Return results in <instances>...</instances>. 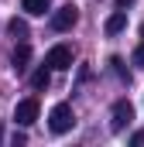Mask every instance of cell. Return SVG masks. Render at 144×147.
Segmentation results:
<instances>
[{
  "label": "cell",
  "instance_id": "obj_9",
  "mask_svg": "<svg viewBox=\"0 0 144 147\" xmlns=\"http://www.w3.org/2000/svg\"><path fill=\"white\" fill-rule=\"evenodd\" d=\"M7 31L17 38V41H24V38H28V21H21V17H10V21H7Z\"/></svg>",
  "mask_w": 144,
  "mask_h": 147
},
{
  "label": "cell",
  "instance_id": "obj_10",
  "mask_svg": "<svg viewBox=\"0 0 144 147\" xmlns=\"http://www.w3.org/2000/svg\"><path fill=\"white\" fill-rule=\"evenodd\" d=\"M24 10L35 14V17H41V14L48 10V0H24Z\"/></svg>",
  "mask_w": 144,
  "mask_h": 147
},
{
  "label": "cell",
  "instance_id": "obj_11",
  "mask_svg": "<svg viewBox=\"0 0 144 147\" xmlns=\"http://www.w3.org/2000/svg\"><path fill=\"white\" fill-rule=\"evenodd\" d=\"M110 65H113V72L120 75V79L127 75V69H124V58H117V55H113V58H110Z\"/></svg>",
  "mask_w": 144,
  "mask_h": 147
},
{
  "label": "cell",
  "instance_id": "obj_1",
  "mask_svg": "<svg viewBox=\"0 0 144 147\" xmlns=\"http://www.w3.org/2000/svg\"><path fill=\"white\" fill-rule=\"evenodd\" d=\"M72 127H75L72 106H69V103H55L52 113H48V130H52V134H69Z\"/></svg>",
  "mask_w": 144,
  "mask_h": 147
},
{
  "label": "cell",
  "instance_id": "obj_4",
  "mask_svg": "<svg viewBox=\"0 0 144 147\" xmlns=\"http://www.w3.org/2000/svg\"><path fill=\"white\" fill-rule=\"evenodd\" d=\"M130 120H134V106H130V99H117L113 110H110V130H124Z\"/></svg>",
  "mask_w": 144,
  "mask_h": 147
},
{
  "label": "cell",
  "instance_id": "obj_2",
  "mask_svg": "<svg viewBox=\"0 0 144 147\" xmlns=\"http://www.w3.org/2000/svg\"><path fill=\"white\" fill-rule=\"evenodd\" d=\"M72 62H75V55H72L69 45H55V48H48V55H45V65H52L55 72L72 69Z\"/></svg>",
  "mask_w": 144,
  "mask_h": 147
},
{
  "label": "cell",
  "instance_id": "obj_6",
  "mask_svg": "<svg viewBox=\"0 0 144 147\" xmlns=\"http://www.w3.org/2000/svg\"><path fill=\"white\" fill-rule=\"evenodd\" d=\"M28 62H31V48H28V45L21 41V45L14 48V55H10V69L21 75V72H28Z\"/></svg>",
  "mask_w": 144,
  "mask_h": 147
},
{
  "label": "cell",
  "instance_id": "obj_8",
  "mask_svg": "<svg viewBox=\"0 0 144 147\" xmlns=\"http://www.w3.org/2000/svg\"><path fill=\"white\" fill-rule=\"evenodd\" d=\"M52 72H55L52 65H41V69L31 75V86H35V89H48V86H52Z\"/></svg>",
  "mask_w": 144,
  "mask_h": 147
},
{
  "label": "cell",
  "instance_id": "obj_14",
  "mask_svg": "<svg viewBox=\"0 0 144 147\" xmlns=\"http://www.w3.org/2000/svg\"><path fill=\"white\" fill-rule=\"evenodd\" d=\"M141 38H144V24H141Z\"/></svg>",
  "mask_w": 144,
  "mask_h": 147
},
{
  "label": "cell",
  "instance_id": "obj_3",
  "mask_svg": "<svg viewBox=\"0 0 144 147\" xmlns=\"http://www.w3.org/2000/svg\"><path fill=\"white\" fill-rule=\"evenodd\" d=\"M75 24H79V7L75 3H65L52 14V31H72Z\"/></svg>",
  "mask_w": 144,
  "mask_h": 147
},
{
  "label": "cell",
  "instance_id": "obj_5",
  "mask_svg": "<svg viewBox=\"0 0 144 147\" xmlns=\"http://www.w3.org/2000/svg\"><path fill=\"white\" fill-rule=\"evenodd\" d=\"M38 113H41V106H38L35 96H28V99H21L17 103V110H14V120H17V127H31L38 120Z\"/></svg>",
  "mask_w": 144,
  "mask_h": 147
},
{
  "label": "cell",
  "instance_id": "obj_13",
  "mask_svg": "<svg viewBox=\"0 0 144 147\" xmlns=\"http://www.w3.org/2000/svg\"><path fill=\"white\" fill-rule=\"evenodd\" d=\"M127 3H130V0H117V7H127Z\"/></svg>",
  "mask_w": 144,
  "mask_h": 147
},
{
  "label": "cell",
  "instance_id": "obj_12",
  "mask_svg": "<svg viewBox=\"0 0 144 147\" xmlns=\"http://www.w3.org/2000/svg\"><path fill=\"white\" fill-rule=\"evenodd\" d=\"M134 65H137V69H144V45H137V48H134Z\"/></svg>",
  "mask_w": 144,
  "mask_h": 147
},
{
  "label": "cell",
  "instance_id": "obj_7",
  "mask_svg": "<svg viewBox=\"0 0 144 147\" xmlns=\"http://www.w3.org/2000/svg\"><path fill=\"white\" fill-rule=\"evenodd\" d=\"M124 28H127V10L120 7V10H113V14L107 17V24H103V31H107V34L113 38V34H120Z\"/></svg>",
  "mask_w": 144,
  "mask_h": 147
}]
</instances>
